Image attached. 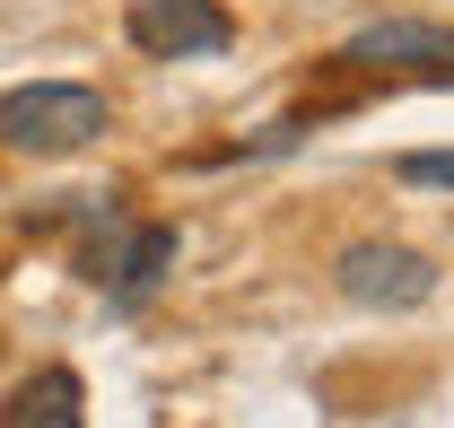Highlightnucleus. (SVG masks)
<instances>
[{
	"instance_id": "nucleus-1",
	"label": "nucleus",
	"mask_w": 454,
	"mask_h": 428,
	"mask_svg": "<svg viewBox=\"0 0 454 428\" xmlns=\"http://www.w3.org/2000/svg\"><path fill=\"white\" fill-rule=\"evenodd\" d=\"M114 131V106L79 79H35L0 97V149L9 158H79Z\"/></svg>"
},
{
	"instance_id": "nucleus-4",
	"label": "nucleus",
	"mask_w": 454,
	"mask_h": 428,
	"mask_svg": "<svg viewBox=\"0 0 454 428\" xmlns=\"http://www.w3.org/2000/svg\"><path fill=\"white\" fill-rule=\"evenodd\" d=\"M122 36L149 61H210L236 44V18L219 0H122Z\"/></svg>"
},
{
	"instance_id": "nucleus-2",
	"label": "nucleus",
	"mask_w": 454,
	"mask_h": 428,
	"mask_svg": "<svg viewBox=\"0 0 454 428\" xmlns=\"http://www.w3.org/2000/svg\"><path fill=\"white\" fill-rule=\"evenodd\" d=\"M340 70H376V79H419V88H454V27L428 18H376L340 44Z\"/></svg>"
},
{
	"instance_id": "nucleus-6",
	"label": "nucleus",
	"mask_w": 454,
	"mask_h": 428,
	"mask_svg": "<svg viewBox=\"0 0 454 428\" xmlns=\"http://www.w3.org/2000/svg\"><path fill=\"white\" fill-rule=\"evenodd\" d=\"M167 271H175V227H131V245H122L97 280H114V306H140Z\"/></svg>"
},
{
	"instance_id": "nucleus-3",
	"label": "nucleus",
	"mask_w": 454,
	"mask_h": 428,
	"mask_svg": "<svg viewBox=\"0 0 454 428\" xmlns=\"http://www.w3.org/2000/svg\"><path fill=\"white\" fill-rule=\"evenodd\" d=\"M340 297L349 306H376V315H411V306H428L437 297V263L419 254V245H385V236H358V245H340Z\"/></svg>"
},
{
	"instance_id": "nucleus-7",
	"label": "nucleus",
	"mask_w": 454,
	"mask_h": 428,
	"mask_svg": "<svg viewBox=\"0 0 454 428\" xmlns=\"http://www.w3.org/2000/svg\"><path fill=\"white\" fill-rule=\"evenodd\" d=\"M394 175H402V184H454V158H437V149H428V158H402Z\"/></svg>"
},
{
	"instance_id": "nucleus-5",
	"label": "nucleus",
	"mask_w": 454,
	"mask_h": 428,
	"mask_svg": "<svg viewBox=\"0 0 454 428\" xmlns=\"http://www.w3.org/2000/svg\"><path fill=\"white\" fill-rule=\"evenodd\" d=\"M0 428H88V384L70 368H35L0 402Z\"/></svg>"
}]
</instances>
